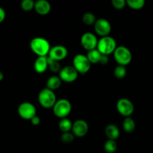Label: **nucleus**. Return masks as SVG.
<instances>
[{"mask_svg": "<svg viewBox=\"0 0 153 153\" xmlns=\"http://www.w3.org/2000/svg\"><path fill=\"white\" fill-rule=\"evenodd\" d=\"M30 49L38 57L48 56L51 46L46 38L42 37H34L30 42Z\"/></svg>", "mask_w": 153, "mask_h": 153, "instance_id": "f257e3e1", "label": "nucleus"}, {"mask_svg": "<svg viewBox=\"0 0 153 153\" xmlns=\"http://www.w3.org/2000/svg\"><path fill=\"white\" fill-rule=\"evenodd\" d=\"M37 99H38L39 104L46 109L52 108L57 102L55 92L47 88H43L40 91Z\"/></svg>", "mask_w": 153, "mask_h": 153, "instance_id": "f03ea898", "label": "nucleus"}, {"mask_svg": "<svg viewBox=\"0 0 153 153\" xmlns=\"http://www.w3.org/2000/svg\"><path fill=\"white\" fill-rule=\"evenodd\" d=\"M117 42L114 38L110 36L102 37L99 40L97 49L100 52L102 55H108L114 53L117 49Z\"/></svg>", "mask_w": 153, "mask_h": 153, "instance_id": "7ed1b4c3", "label": "nucleus"}, {"mask_svg": "<svg viewBox=\"0 0 153 153\" xmlns=\"http://www.w3.org/2000/svg\"><path fill=\"white\" fill-rule=\"evenodd\" d=\"M114 57L118 65L126 66L130 64L132 60V54L128 48L124 46H119L117 47L114 52Z\"/></svg>", "mask_w": 153, "mask_h": 153, "instance_id": "20e7f679", "label": "nucleus"}, {"mask_svg": "<svg viewBox=\"0 0 153 153\" xmlns=\"http://www.w3.org/2000/svg\"><path fill=\"white\" fill-rule=\"evenodd\" d=\"M53 113L57 117L64 119L67 118L72 111V105L69 100L66 99H61L57 100L56 103L52 108Z\"/></svg>", "mask_w": 153, "mask_h": 153, "instance_id": "39448f33", "label": "nucleus"}, {"mask_svg": "<svg viewBox=\"0 0 153 153\" xmlns=\"http://www.w3.org/2000/svg\"><path fill=\"white\" fill-rule=\"evenodd\" d=\"M73 66L79 74H86L91 70V63L90 62L87 55L83 54H77L73 60Z\"/></svg>", "mask_w": 153, "mask_h": 153, "instance_id": "423d86ee", "label": "nucleus"}, {"mask_svg": "<svg viewBox=\"0 0 153 153\" xmlns=\"http://www.w3.org/2000/svg\"><path fill=\"white\" fill-rule=\"evenodd\" d=\"M19 116L23 120H31L37 114V109L32 103L29 102H23L19 105L17 108Z\"/></svg>", "mask_w": 153, "mask_h": 153, "instance_id": "0eeeda50", "label": "nucleus"}, {"mask_svg": "<svg viewBox=\"0 0 153 153\" xmlns=\"http://www.w3.org/2000/svg\"><path fill=\"white\" fill-rule=\"evenodd\" d=\"M116 108L120 114L125 117L131 116L134 111V106L132 102L126 98H122L118 100Z\"/></svg>", "mask_w": 153, "mask_h": 153, "instance_id": "6e6552de", "label": "nucleus"}, {"mask_svg": "<svg viewBox=\"0 0 153 153\" xmlns=\"http://www.w3.org/2000/svg\"><path fill=\"white\" fill-rule=\"evenodd\" d=\"M99 40L97 36L91 32H85L81 37V44L82 47L88 51L97 49Z\"/></svg>", "mask_w": 153, "mask_h": 153, "instance_id": "1a4fd4ad", "label": "nucleus"}, {"mask_svg": "<svg viewBox=\"0 0 153 153\" xmlns=\"http://www.w3.org/2000/svg\"><path fill=\"white\" fill-rule=\"evenodd\" d=\"M94 26L96 33L101 37L108 36L111 31V25L108 20L104 18L97 19Z\"/></svg>", "mask_w": 153, "mask_h": 153, "instance_id": "9d476101", "label": "nucleus"}, {"mask_svg": "<svg viewBox=\"0 0 153 153\" xmlns=\"http://www.w3.org/2000/svg\"><path fill=\"white\" fill-rule=\"evenodd\" d=\"M78 76H79V73L73 67V66H66L61 68L58 76L62 82L70 83V82H75L77 79Z\"/></svg>", "mask_w": 153, "mask_h": 153, "instance_id": "9b49d317", "label": "nucleus"}, {"mask_svg": "<svg viewBox=\"0 0 153 153\" xmlns=\"http://www.w3.org/2000/svg\"><path fill=\"white\" fill-rule=\"evenodd\" d=\"M68 55V50L67 47L62 45H56L51 47L48 57L55 61H61L67 58Z\"/></svg>", "mask_w": 153, "mask_h": 153, "instance_id": "f8f14e48", "label": "nucleus"}, {"mask_svg": "<svg viewBox=\"0 0 153 153\" xmlns=\"http://www.w3.org/2000/svg\"><path fill=\"white\" fill-rule=\"evenodd\" d=\"M88 124L85 120L79 119L75 121L73 124L72 128V133L75 135V137H82L87 134L88 131Z\"/></svg>", "mask_w": 153, "mask_h": 153, "instance_id": "ddd939ff", "label": "nucleus"}, {"mask_svg": "<svg viewBox=\"0 0 153 153\" xmlns=\"http://www.w3.org/2000/svg\"><path fill=\"white\" fill-rule=\"evenodd\" d=\"M34 10L38 14L46 15L50 12L51 4L46 0H37L34 4Z\"/></svg>", "mask_w": 153, "mask_h": 153, "instance_id": "4468645a", "label": "nucleus"}, {"mask_svg": "<svg viewBox=\"0 0 153 153\" xmlns=\"http://www.w3.org/2000/svg\"><path fill=\"white\" fill-rule=\"evenodd\" d=\"M49 68L48 57H38L34 64V69L36 73H43Z\"/></svg>", "mask_w": 153, "mask_h": 153, "instance_id": "2eb2a0df", "label": "nucleus"}, {"mask_svg": "<svg viewBox=\"0 0 153 153\" xmlns=\"http://www.w3.org/2000/svg\"><path fill=\"white\" fill-rule=\"evenodd\" d=\"M105 133L108 140H116L120 137V129L114 124H109L105 127Z\"/></svg>", "mask_w": 153, "mask_h": 153, "instance_id": "dca6fc26", "label": "nucleus"}, {"mask_svg": "<svg viewBox=\"0 0 153 153\" xmlns=\"http://www.w3.org/2000/svg\"><path fill=\"white\" fill-rule=\"evenodd\" d=\"M62 81L58 76H52L46 81V88L52 91H55L61 87Z\"/></svg>", "mask_w": 153, "mask_h": 153, "instance_id": "f3484780", "label": "nucleus"}, {"mask_svg": "<svg viewBox=\"0 0 153 153\" xmlns=\"http://www.w3.org/2000/svg\"><path fill=\"white\" fill-rule=\"evenodd\" d=\"M136 128V124L134 120L131 117H126L123 122V128L127 133H131L134 131Z\"/></svg>", "mask_w": 153, "mask_h": 153, "instance_id": "a211bd4d", "label": "nucleus"}, {"mask_svg": "<svg viewBox=\"0 0 153 153\" xmlns=\"http://www.w3.org/2000/svg\"><path fill=\"white\" fill-rule=\"evenodd\" d=\"M73 124V123H72L71 120L68 118H64V119H61V120L59 121L58 127L63 133L70 132V131H72Z\"/></svg>", "mask_w": 153, "mask_h": 153, "instance_id": "6ab92c4d", "label": "nucleus"}, {"mask_svg": "<svg viewBox=\"0 0 153 153\" xmlns=\"http://www.w3.org/2000/svg\"><path fill=\"white\" fill-rule=\"evenodd\" d=\"M102 54L97 49H93V50L88 51L87 54V58H88L91 64H98L100 63V58H101Z\"/></svg>", "mask_w": 153, "mask_h": 153, "instance_id": "aec40b11", "label": "nucleus"}, {"mask_svg": "<svg viewBox=\"0 0 153 153\" xmlns=\"http://www.w3.org/2000/svg\"><path fill=\"white\" fill-rule=\"evenodd\" d=\"M97 19L95 15L91 12H86L82 16V21L87 25H94Z\"/></svg>", "mask_w": 153, "mask_h": 153, "instance_id": "412c9836", "label": "nucleus"}, {"mask_svg": "<svg viewBox=\"0 0 153 153\" xmlns=\"http://www.w3.org/2000/svg\"><path fill=\"white\" fill-rule=\"evenodd\" d=\"M126 4L131 9L140 10L145 5L144 0H127Z\"/></svg>", "mask_w": 153, "mask_h": 153, "instance_id": "4be33fe9", "label": "nucleus"}, {"mask_svg": "<svg viewBox=\"0 0 153 153\" xmlns=\"http://www.w3.org/2000/svg\"><path fill=\"white\" fill-rule=\"evenodd\" d=\"M117 149V144L116 140H106L104 144V149L107 153H114Z\"/></svg>", "mask_w": 153, "mask_h": 153, "instance_id": "5701e85b", "label": "nucleus"}, {"mask_svg": "<svg viewBox=\"0 0 153 153\" xmlns=\"http://www.w3.org/2000/svg\"><path fill=\"white\" fill-rule=\"evenodd\" d=\"M127 70L125 66L117 65L114 70V75L118 79H122L126 76Z\"/></svg>", "mask_w": 153, "mask_h": 153, "instance_id": "b1692460", "label": "nucleus"}, {"mask_svg": "<svg viewBox=\"0 0 153 153\" xmlns=\"http://www.w3.org/2000/svg\"><path fill=\"white\" fill-rule=\"evenodd\" d=\"M48 57V56H47ZM48 64H49V69L52 73H59L61 71V64L58 61H55L52 60L48 57Z\"/></svg>", "mask_w": 153, "mask_h": 153, "instance_id": "393cba45", "label": "nucleus"}, {"mask_svg": "<svg viewBox=\"0 0 153 153\" xmlns=\"http://www.w3.org/2000/svg\"><path fill=\"white\" fill-rule=\"evenodd\" d=\"M75 135L72 132H65L63 133L61 136V140L62 143H65V144H68V143H72L74 140Z\"/></svg>", "mask_w": 153, "mask_h": 153, "instance_id": "a878e982", "label": "nucleus"}, {"mask_svg": "<svg viewBox=\"0 0 153 153\" xmlns=\"http://www.w3.org/2000/svg\"><path fill=\"white\" fill-rule=\"evenodd\" d=\"M34 2L33 0H23L21 2V8L25 11H29L34 8Z\"/></svg>", "mask_w": 153, "mask_h": 153, "instance_id": "bb28decb", "label": "nucleus"}, {"mask_svg": "<svg viewBox=\"0 0 153 153\" xmlns=\"http://www.w3.org/2000/svg\"><path fill=\"white\" fill-rule=\"evenodd\" d=\"M111 4L114 8L120 10V9L125 7L126 4V1L125 0H112Z\"/></svg>", "mask_w": 153, "mask_h": 153, "instance_id": "cd10ccee", "label": "nucleus"}, {"mask_svg": "<svg viewBox=\"0 0 153 153\" xmlns=\"http://www.w3.org/2000/svg\"><path fill=\"white\" fill-rule=\"evenodd\" d=\"M109 61V58L108 55H102L101 58H100V64H102V65H105L108 63Z\"/></svg>", "mask_w": 153, "mask_h": 153, "instance_id": "c85d7f7f", "label": "nucleus"}, {"mask_svg": "<svg viewBox=\"0 0 153 153\" xmlns=\"http://www.w3.org/2000/svg\"><path fill=\"white\" fill-rule=\"evenodd\" d=\"M31 123L34 126H38L40 123V118L38 116H34L32 119L31 120Z\"/></svg>", "mask_w": 153, "mask_h": 153, "instance_id": "c756f323", "label": "nucleus"}, {"mask_svg": "<svg viewBox=\"0 0 153 153\" xmlns=\"http://www.w3.org/2000/svg\"><path fill=\"white\" fill-rule=\"evenodd\" d=\"M5 16H6L5 11H4V10L2 8V7H0V23L4 21V19H5Z\"/></svg>", "mask_w": 153, "mask_h": 153, "instance_id": "7c9ffc66", "label": "nucleus"}, {"mask_svg": "<svg viewBox=\"0 0 153 153\" xmlns=\"http://www.w3.org/2000/svg\"><path fill=\"white\" fill-rule=\"evenodd\" d=\"M3 78H4V75H3V73L0 71V81L2 80Z\"/></svg>", "mask_w": 153, "mask_h": 153, "instance_id": "2f4dec72", "label": "nucleus"}]
</instances>
